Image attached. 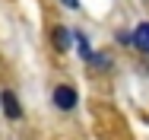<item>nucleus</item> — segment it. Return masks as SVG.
I'll return each mask as SVG.
<instances>
[{
    "mask_svg": "<svg viewBox=\"0 0 149 140\" xmlns=\"http://www.w3.org/2000/svg\"><path fill=\"white\" fill-rule=\"evenodd\" d=\"M54 105L57 108H73L76 105V89L73 86H57L54 89Z\"/></svg>",
    "mask_w": 149,
    "mask_h": 140,
    "instance_id": "1",
    "label": "nucleus"
},
{
    "mask_svg": "<svg viewBox=\"0 0 149 140\" xmlns=\"http://www.w3.org/2000/svg\"><path fill=\"white\" fill-rule=\"evenodd\" d=\"M133 42H136V48H140V51H146V54H149V23H140V26H136Z\"/></svg>",
    "mask_w": 149,
    "mask_h": 140,
    "instance_id": "2",
    "label": "nucleus"
},
{
    "mask_svg": "<svg viewBox=\"0 0 149 140\" xmlns=\"http://www.w3.org/2000/svg\"><path fill=\"white\" fill-rule=\"evenodd\" d=\"M70 42H73V32H70V29H54V48H57V51H67V48H70Z\"/></svg>",
    "mask_w": 149,
    "mask_h": 140,
    "instance_id": "3",
    "label": "nucleus"
},
{
    "mask_svg": "<svg viewBox=\"0 0 149 140\" xmlns=\"http://www.w3.org/2000/svg\"><path fill=\"white\" fill-rule=\"evenodd\" d=\"M0 102H3V108H6L10 118H19V115H22V108H19V102H16V96H13V92H3V99H0Z\"/></svg>",
    "mask_w": 149,
    "mask_h": 140,
    "instance_id": "4",
    "label": "nucleus"
},
{
    "mask_svg": "<svg viewBox=\"0 0 149 140\" xmlns=\"http://www.w3.org/2000/svg\"><path fill=\"white\" fill-rule=\"evenodd\" d=\"M76 42H79V54H83V61H89L92 51H89V42H86V35H76Z\"/></svg>",
    "mask_w": 149,
    "mask_h": 140,
    "instance_id": "5",
    "label": "nucleus"
},
{
    "mask_svg": "<svg viewBox=\"0 0 149 140\" xmlns=\"http://www.w3.org/2000/svg\"><path fill=\"white\" fill-rule=\"evenodd\" d=\"M63 6H70V10H76V6H79V0H63Z\"/></svg>",
    "mask_w": 149,
    "mask_h": 140,
    "instance_id": "6",
    "label": "nucleus"
}]
</instances>
